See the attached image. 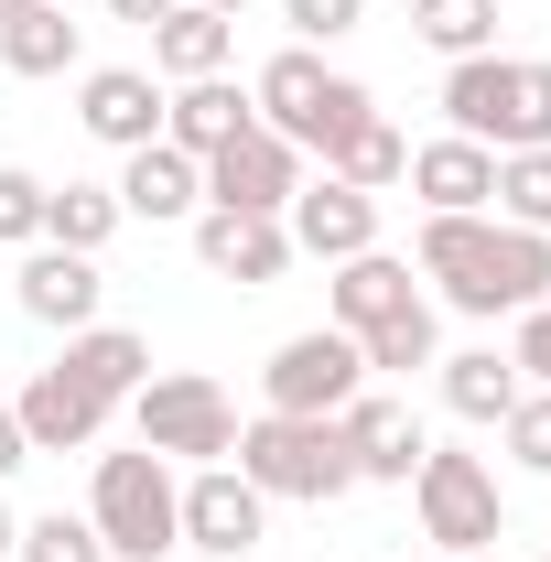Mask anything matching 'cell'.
Wrapping results in <instances>:
<instances>
[{
    "mask_svg": "<svg viewBox=\"0 0 551 562\" xmlns=\"http://www.w3.org/2000/svg\"><path fill=\"white\" fill-rule=\"evenodd\" d=\"M401 162H412V140L390 131V120H368V131L346 140L325 173H336V184H357V195H379V184H401Z\"/></svg>",
    "mask_w": 551,
    "mask_h": 562,
    "instance_id": "obj_29",
    "label": "cell"
},
{
    "mask_svg": "<svg viewBox=\"0 0 551 562\" xmlns=\"http://www.w3.org/2000/svg\"><path fill=\"white\" fill-rule=\"evenodd\" d=\"M55 368H66V379H87L98 401H131L140 379H151V347H140L131 325H76V336H66V357H55Z\"/></svg>",
    "mask_w": 551,
    "mask_h": 562,
    "instance_id": "obj_23",
    "label": "cell"
},
{
    "mask_svg": "<svg viewBox=\"0 0 551 562\" xmlns=\"http://www.w3.org/2000/svg\"><path fill=\"white\" fill-rule=\"evenodd\" d=\"M336 422H346V454H357V487H412L421 443H432V432L412 422V401H390V390H357Z\"/></svg>",
    "mask_w": 551,
    "mask_h": 562,
    "instance_id": "obj_14",
    "label": "cell"
},
{
    "mask_svg": "<svg viewBox=\"0 0 551 562\" xmlns=\"http://www.w3.org/2000/svg\"><path fill=\"white\" fill-rule=\"evenodd\" d=\"M206 206V162L195 151H173V140H140V151H120V216H140V227H173V216Z\"/></svg>",
    "mask_w": 551,
    "mask_h": 562,
    "instance_id": "obj_18",
    "label": "cell"
},
{
    "mask_svg": "<svg viewBox=\"0 0 551 562\" xmlns=\"http://www.w3.org/2000/svg\"><path fill=\"white\" fill-rule=\"evenodd\" d=\"M401 184L421 195V216H486L497 206V151H476V140H421L412 162H401Z\"/></svg>",
    "mask_w": 551,
    "mask_h": 562,
    "instance_id": "obj_17",
    "label": "cell"
},
{
    "mask_svg": "<svg viewBox=\"0 0 551 562\" xmlns=\"http://www.w3.org/2000/svg\"><path fill=\"white\" fill-rule=\"evenodd\" d=\"M162 76L151 66H87L76 76V120H87V140H109V151H140V140H162Z\"/></svg>",
    "mask_w": 551,
    "mask_h": 562,
    "instance_id": "obj_13",
    "label": "cell"
},
{
    "mask_svg": "<svg viewBox=\"0 0 551 562\" xmlns=\"http://www.w3.org/2000/svg\"><path fill=\"white\" fill-rule=\"evenodd\" d=\"M98 303H109V271H98L87 249L33 238V260H22V314L55 325V336H76V325H98Z\"/></svg>",
    "mask_w": 551,
    "mask_h": 562,
    "instance_id": "obj_16",
    "label": "cell"
},
{
    "mask_svg": "<svg viewBox=\"0 0 551 562\" xmlns=\"http://www.w3.org/2000/svg\"><path fill=\"white\" fill-rule=\"evenodd\" d=\"M412 33L443 55V66H465V55H497V0H412Z\"/></svg>",
    "mask_w": 551,
    "mask_h": 562,
    "instance_id": "obj_26",
    "label": "cell"
},
{
    "mask_svg": "<svg viewBox=\"0 0 551 562\" xmlns=\"http://www.w3.org/2000/svg\"><path fill=\"white\" fill-rule=\"evenodd\" d=\"M432 368H443V412L454 422H508V401H519V390H530V379H519V368H508V357L497 347H465V357H432Z\"/></svg>",
    "mask_w": 551,
    "mask_h": 562,
    "instance_id": "obj_24",
    "label": "cell"
},
{
    "mask_svg": "<svg viewBox=\"0 0 551 562\" xmlns=\"http://www.w3.org/2000/svg\"><path fill=\"white\" fill-rule=\"evenodd\" d=\"M120 227H131V216H120V184H44V238H55V249H87V260H98Z\"/></svg>",
    "mask_w": 551,
    "mask_h": 562,
    "instance_id": "obj_25",
    "label": "cell"
},
{
    "mask_svg": "<svg viewBox=\"0 0 551 562\" xmlns=\"http://www.w3.org/2000/svg\"><path fill=\"white\" fill-rule=\"evenodd\" d=\"M357 11H368V0H281L292 44H346V33H357Z\"/></svg>",
    "mask_w": 551,
    "mask_h": 562,
    "instance_id": "obj_33",
    "label": "cell"
},
{
    "mask_svg": "<svg viewBox=\"0 0 551 562\" xmlns=\"http://www.w3.org/2000/svg\"><path fill=\"white\" fill-rule=\"evenodd\" d=\"M227 44H238V22H227V11H195V0H173V11L151 22V76H162V87L227 76Z\"/></svg>",
    "mask_w": 551,
    "mask_h": 562,
    "instance_id": "obj_20",
    "label": "cell"
},
{
    "mask_svg": "<svg viewBox=\"0 0 551 562\" xmlns=\"http://www.w3.org/2000/svg\"><path fill=\"white\" fill-rule=\"evenodd\" d=\"M249 109H260V131H281L303 162H336L346 140L379 120V98L357 87V76H336L314 44H292V55H271L260 66V87H249Z\"/></svg>",
    "mask_w": 551,
    "mask_h": 562,
    "instance_id": "obj_3",
    "label": "cell"
},
{
    "mask_svg": "<svg viewBox=\"0 0 551 562\" xmlns=\"http://www.w3.org/2000/svg\"><path fill=\"white\" fill-rule=\"evenodd\" d=\"M11 11H33V0H0V22H11Z\"/></svg>",
    "mask_w": 551,
    "mask_h": 562,
    "instance_id": "obj_39",
    "label": "cell"
},
{
    "mask_svg": "<svg viewBox=\"0 0 551 562\" xmlns=\"http://www.w3.org/2000/svg\"><path fill=\"white\" fill-rule=\"evenodd\" d=\"M412 260H390V249H357L336 260V325L346 336H368V325H390V314H412Z\"/></svg>",
    "mask_w": 551,
    "mask_h": 562,
    "instance_id": "obj_21",
    "label": "cell"
},
{
    "mask_svg": "<svg viewBox=\"0 0 551 562\" xmlns=\"http://www.w3.org/2000/svg\"><path fill=\"white\" fill-rule=\"evenodd\" d=\"M432 562H476V552H432Z\"/></svg>",
    "mask_w": 551,
    "mask_h": 562,
    "instance_id": "obj_40",
    "label": "cell"
},
{
    "mask_svg": "<svg viewBox=\"0 0 551 562\" xmlns=\"http://www.w3.org/2000/svg\"><path fill=\"white\" fill-rule=\"evenodd\" d=\"M508 368H519L530 390H551V303H530V314H519V336H508Z\"/></svg>",
    "mask_w": 551,
    "mask_h": 562,
    "instance_id": "obj_34",
    "label": "cell"
},
{
    "mask_svg": "<svg viewBox=\"0 0 551 562\" xmlns=\"http://www.w3.org/2000/svg\"><path fill=\"white\" fill-rule=\"evenodd\" d=\"M443 131L476 151H551V66L541 55H465L443 66Z\"/></svg>",
    "mask_w": 551,
    "mask_h": 562,
    "instance_id": "obj_2",
    "label": "cell"
},
{
    "mask_svg": "<svg viewBox=\"0 0 551 562\" xmlns=\"http://www.w3.org/2000/svg\"><path fill=\"white\" fill-rule=\"evenodd\" d=\"M44 238V173L0 162V249H33Z\"/></svg>",
    "mask_w": 551,
    "mask_h": 562,
    "instance_id": "obj_31",
    "label": "cell"
},
{
    "mask_svg": "<svg viewBox=\"0 0 551 562\" xmlns=\"http://www.w3.org/2000/svg\"><path fill=\"white\" fill-rule=\"evenodd\" d=\"M184 227H195V260H206L216 281H238V292H271V281L292 271V227H281V216L195 206V216H184Z\"/></svg>",
    "mask_w": 551,
    "mask_h": 562,
    "instance_id": "obj_12",
    "label": "cell"
},
{
    "mask_svg": "<svg viewBox=\"0 0 551 562\" xmlns=\"http://www.w3.org/2000/svg\"><path fill=\"white\" fill-rule=\"evenodd\" d=\"M541 562H551V552H541Z\"/></svg>",
    "mask_w": 551,
    "mask_h": 562,
    "instance_id": "obj_41",
    "label": "cell"
},
{
    "mask_svg": "<svg viewBox=\"0 0 551 562\" xmlns=\"http://www.w3.org/2000/svg\"><path fill=\"white\" fill-rule=\"evenodd\" d=\"M11 465H33V443H22V412L0 401V476H11Z\"/></svg>",
    "mask_w": 551,
    "mask_h": 562,
    "instance_id": "obj_35",
    "label": "cell"
},
{
    "mask_svg": "<svg viewBox=\"0 0 551 562\" xmlns=\"http://www.w3.org/2000/svg\"><path fill=\"white\" fill-rule=\"evenodd\" d=\"M412 271H421V281H443V303H454V314L497 325V314H530V303H551V238L508 227V216H421Z\"/></svg>",
    "mask_w": 551,
    "mask_h": 562,
    "instance_id": "obj_1",
    "label": "cell"
},
{
    "mask_svg": "<svg viewBox=\"0 0 551 562\" xmlns=\"http://www.w3.org/2000/svg\"><path fill=\"white\" fill-rule=\"evenodd\" d=\"M238 131H260V109H249V87H227V76H195V87H173V98H162V140H173V151H195V162L227 151Z\"/></svg>",
    "mask_w": 551,
    "mask_h": 562,
    "instance_id": "obj_19",
    "label": "cell"
},
{
    "mask_svg": "<svg viewBox=\"0 0 551 562\" xmlns=\"http://www.w3.org/2000/svg\"><path fill=\"white\" fill-rule=\"evenodd\" d=\"M412 508H421V541H432V552H486V541H508L497 465H486V454H454V443H421Z\"/></svg>",
    "mask_w": 551,
    "mask_h": 562,
    "instance_id": "obj_7",
    "label": "cell"
},
{
    "mask_svg": "<svg viewBox=\"0 0 551 562\" xmlns=\"http://www.w3.org/2000/svg\"><path fill=\"white\" fill-rule=\"evenodd\" d=\"M76 55H87V22H66V0H33V11L0 22V66L11 76H76Z\"/></svg>",
    "mask_w": 551,
    "mask_h": 562,
    "instance_id": "obj_22",
    "label": "cell"
},
{
    "mask_svg": "<svg viewBox=\"0 0 551 562\" xmlns=\"http://www.w3.org/2000/svg\"><path fill=\"white\" fill-rule=\"evenodd\" d=\"M11 412H22V443H33V454H87V443L109 432L120 401H98V390L66 379V368H33V390H22Z\"/></svg>",
    "mask_w": 551,
    "mask_h": 562,
    "instance_id": "obj_15",
    "label": "cell"
},
{
    "mask_svg": "<svg viewBox=\"0 0 551 562\" xmlns=\"http://www.w3.org/2000/svg\"><path fill=\"white\" fill-rule=\"evenodd\" d=\"M281 227H292V260H357V249H379V195H357V184H336V173H303V195L281 206Z\"/></svg>",
    "mask_w": 551,
    "mask_h": 562,
    "instance_id": "obj_10",
    "label": "cell"
},
{
    "mask_svg": "<svg viewBox=\"0 0 551 562\" xmlns=\"http://www.w3.org/2000/svg\"><path fill=\"white\" fill-rule=\"evenodd\" d=\"M11 562H109V541H98V519H66V508H44V519H22Z\"/></svg>",
    "mask_w": 551,
    "mask_h": 562,
    "instance_id": "obj_30",
    "label": "cell"
},
{
    "mask_svg": "<svg viewBox=\"0 0 551 562\" xmlns=\"http://www.w3.org/2000/svg\"><path fill=\"white\" fill-rule=\"evenodd\" d=\"M357 357H368V379H412V368H432V357H443V336H432V303L390 314V325H368V336H357Z\"/></svg>",
    "mask_w": 551,
    "mask_h": 562,
    "instance_id": "obj_27",
    "label": "cell"
},
{
    "mask_svg": "<svg viewBox=\"0 0 551 562\" xmlns=\"http://www.w3.org/2000/svg\"><path fill=\"white\" fill-rule=\"evenodd\" d=\"M11 541H22V519H11V508H0V562H11Z\"/></svg>",
    "mask_w": 551,
    "mask_h": 562,
    "instance_id": "obj_37",
    "label": "cell"
},
{
    "mask_svg": "<svg viewBox=\"0 0 551 562\" xmlns=\"http://www.w3.org/2000/svg\"><path fill=\"white\" fill-rule=\"evenodd\" d=\"M303 195V151L281 131H238L227 151H206V206H238V216H281Z\"/></svg>",
    "mask_w": 551,
    "mask_h": 562,
    "instance_id": "obj_9",
    "label": "cell"
},
{
    "mask_svg": "<svg viewBox=\"0 0 551 562\" xmlns=\"http://www.w3.org/2000/svg\"><path fill=\"white\" fill-rule=\"evenodd\" d=\"M195 11H227V22H238V11H249V0H195Z\"/></svg>",
    "mask_w": 551,
    "mask_h": 562,
    "instance_id": "obj_38",
    "label": "cell"
},
{
    "mask_svg": "<svg viewBox=\"0 0 551 562\" xmlns=\"http://www.w3.org/2000/svg\"><path fill=\"white\" fill-rule=\"evenodd\" d=\"M109 11H120V22H140V33H151V22H162L173 0H109Z\"/></svg>",
    "mask_w": 551,
    "mask_h": 562,
    "instance_id": "obj_36",
    "label": "cell"
},
{
    "mask_svg": "<svg viewBox=\"0 0 551 562\" xmlns=\"http://www.w3.org/2000/svg\"><path fill=\"white\" fill-rule=\"evenodd\" d=\"M357 390H368V357H357V336H346V325H314V336L271 347V368H260V401H271V412H292V422H336Z\"/></svg>",
    "mask_w": 551,
    "mask_h": 562,
    "instance_id": "obj_8",
    "label": "cell"
},
{
    "mask_svg": "<svg viewBox=\"0 0 551 562\" xmlns=\"http://www.w3.org/2000/svg\"><path fill=\"white\" fill-rule=\"evenodd\" d=\"M260 530H271V497L249 487L238 465H195L184 476V552L238 562V552H260Z\"/></svg>",
    "mask_w": 551,
    "mask_h": 562,
    "instance_id": "obj_11",
    "label": "cell"
},
{
    "mask_svg": "<svg viewBox=\"0 0 551 562\" xmlns=\"http://www.w3.org/2000/svg\"><path fill=\"white\" fill-rule=\"evenodd\" d=\"M486 216L551 238V151H497V206H486Z\"/></svg>",
    "mask_w": 551,
    "mask_h": 562,
    "instance_id": "obj_28",
    "label": "cell"
},
{
    "mask_svg": "<svg viewBox=\"0 0 551 562\" xmlns=\"http://www.w3.org/2000/svg\"><path fill=\"white\" fill-rule=\"evenodd\" d=\"M497 432H508V454H519L530 476H551V390H519V401H508V422H497Z\"/></svg>",
    "mask_w": 551,
    "mask_h": 562,
    "instance_id": "obj_32",
    "label": "cell"
},
{
    "mask_svg": "<svg viewBox=\"0 0 551 562\" xmlns=\"http://www.w3.org/2000/svg\"><path fill=\"white\" fill-rule=\"evenodd\" d=\"M87 519H98L109 562H162V552H184V487H173V465H162L151 443H131V454H98Z\"/></svg>",
    "mask_w": 551,
    "mask_h": 562,
    "instance_id": "obj_4",
    "label": "cell"
},
{
    "mask_svg": "<svg viewBox=\"0 0 551 562\" xmlns=\"http://www.w3.org/2000/svg\"><path fill=\"white\" fill-rule=\"evenodd\" d=\"M238 476L260 497H303V508H325V497L357 487V454H346V422H292V412H260L238 422Z\"/></svg>",
    "mask_w": 551,
    "mask_h": 562,
    "instance_id": "obj_5",
    "label": "cell"
},
{
    "mask_svg": "<svg viewBox=\"0 0 551 562\" xmlns=\"http://www.w3.org/2000/svg\"><path fill=\"white\" fill-rule=\"evenodd\" d=\"M131 422H140V443H151L162 465H227V443H238V401L216 390L206 368H162V379H140V390H131Z\"/></svg>",
    "mask_w": 551,
    "mask_h": 562,
    "instance_id": "obj_6",
    "label": "cell"
}]
</instances>
